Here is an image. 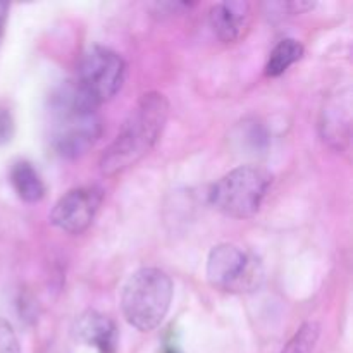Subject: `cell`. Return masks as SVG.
Here are the masks:
<instances>
[{"label": "cell", "instance_id": "obj_1", "mask_svg": "<svg viewBox=\"0 0 353 353\" xmlns=\"http://www.w3.org/2000/svg\"><path fill=\"white\" fill-rule=\"evenodd\" d=\"M169 109L171 105L165 95L159 92L143 93L100 157L102 174L116 176L140 162L162 137Z\"/></svg>", "mask_w": 353, "mask_h": 353}, {"label": "cell", "instance_id": "obj_2", "mask_svg": "<svg viewBox=\"0 0 353 353\" xmlns=\"http://www.w3.org/2000/svg\"><path fill=\"white\" fill-rule=\"evenodd\" d=\"M48 137L54 152L62 159L81 157L102 137L99 109L76 92L72 81L64 83L50 95Z\"/></svg>", "mask_w": 353, "mask_h": 353}, {"label": "cell", "instance_id": "obj_3", "mask_svg": "<svg viewBox=\"0 0 353 353\" xmlns=\"http://www.w3.org/2000/svg\"><path fill=\"white\" fill-rule=\"evenodd\" d=\"M174 286L171 278L157 268L134 271L124 283L121 309L130 326L148 333L161 326L171 309Z\"/></svg>", "mask_w": 353, "mask_h": 353}, {"label": "cell", "instance_id": "obj_4", "mask_svg": "<svg viewBox=\"0 0 353 353\" xmlns=\"http://www.w3.org/2000/svg\"><path fill=\"white\" fill-rule=\"evenodd\" d=\"M272 176L259 165H238L226 172L209 192V202L231 219H250L261 210Z\"/></svg>", "mask_w": 353, "mask_h": 353}, {"label": "cell", "instance_id": "obj_5", "mask_svg": "<svg viewBox=\"0 0 353 353\" xmlns=\"http://www.w3.org/2000/svg\"><path fill=\"white\" fill-rule=\"evenodd\" d=\"M126 72V62L117 52L107 47H92L83 54L72 85L90 105L99 109L121 92Z\"/></svg>", "mask_w": 353, "mask_h": 353}, {"label": "cell", "instance_id": "obj_6", "mask_svg": "<svg viewBox=\"0 0 353 353\" xmlns=\"http://www.w3.org/2000/svg\"><path fill=\"white\" fill-rule=\"evenodd\" d=\"M207 281L228 293H250L264 281L262 262L250 252L233 243H221L207 257Z\"/></svg>", "mask_w": 353, "mask_h": 353}, {"label": "cell", "instance_id": "obj_7", "mask_svg": "<svg viewBox=\"0 0 353 353\" xmlns=\"http://www.w3.org/2000/svg\"><path fill=\"white\" fill-rule=\"evenodd\" d=\"M103 202V190L99 186H79L69 190L52 207L48 221L68 234H81L88 230Z\"/></svg>", "mask_w": 353, "mask_h": 353}, {"label": "cell", "instance_id": "obj_8", "mask_svg": "<svg viewBox=\"0 0 353 353\" xmlns=\"http://www.w3.org/2000/svg\"><path fill=\"white\" fill-rule=\"evenodd\" d=\"M72 336L76 341L95 348L99 353L117 352V327L110 317L99 310H85L72 324Z\"/></svg>", "mask_w": 353, "mask_h": 353}, {"label": "cell", "instance_id": "obj_9", "mask_svg": "<svg viewBox=\"0 0 353 353\" xmlns=\"http://www.w3.org/2000/svg\"><path fill=\"white\" fill-rule=\"evenodd\" d=\"M209 23L214 34L224 43L240 40L250 24V3L219 2L210 7Z\"/></svg>", "mask_w": 353, "mask_h": 353}, {"label": "cell", "instance_id": "obj_10", "mask_svg": "<svg viewBox=\"0 0 353 353\" xmlns=\"http://www.w3.org/2000/svg\"><path fill=\"white\" fill-rule=\"evenodd\" d=\"M350 93H338L326 103L321 117V134L336 150H343L350 138Z\"/></svg>", "mask_w": 353, "mask_h": 353}, {"label": "cell", "instance_id": "obj_11", "mask_svg": "<svg viewBox=\"0 0 353 353\" xmlns=\"http://www.w3.org/2000/svg\"><path fill=\"white\" fill-rule=\"evenodd\" d=\"M9 181L16 195L26 203L40 202L47 193L43 179L33 168V164L28 161L14 162L9 172Z\"/></svg>", "mask_w": 353, "mask_h": 353}, {"label": "cell", "instance_id": "obj_12", "mask_svg": "<svg viewBox=\"0 0 353 353\" xmlns=\"http://www.w3.org/2000/svg\"><path fill=\"white\" fill-rule=\"evenodd\" d=\"M303 57V45L295 38H285L272 48L268 62H265V76L278 78L288 71L295 62Z\"/></svg>", "mask_w": 353, "mask_h": 353}, {"label": "cell", "instance_id": "obj_13", "mask_svg": "<svg viewBox=\"0 0 353 353\" xmlns=\"http://www.w3.org/2000/svg\"><path fill=\"white\" fill-rule=\"evenodd\" d=\"M321 336V326L314 321L303 323L295 331L288 343L285 345L281 353H314L316 352L317 341Z\"/></svg>", "mask_w": 353, "mask_h": 353}, {"label": "cell", "instance_id": "obj_14", "mask_svg": "<svg viewBox=\"0 0 353 353\" xmlns=\"http://www.w3.org/2000/svg\"><path fill=\"white\" fill-rule=\"evenodd\" d=\"M245 131H241L240 137L245 138V143L250 145L252 150H262L268 145V133L259 123H243Z\"/></svg>", "mask_w": 353, "mask_h": 353}, {"label": "cell", "instance_id": "obj_15", "mask_svg": "<svg viewBox=\"0 0 353 353\" xmlns=\"http://www.w3.org/2000/svg\"><path fill=\"white\" fill-rule=\"evenodd\" d=\"M0 353H21L16 331L3 317H0Z\"/></svg>", "mask_w": 353, "mask_h": 353}, {"label": "cell", "instance_id": "obj_16", "mask_svg": "<svg viewBox=\"0 0 353 353\" xmlns=\"http://www.w3.org/2000/svg\"><path fill=\"white\" fill-rule=\"evenodd\" d=\"M16 133V123H14L12 112L7 107L0 105V147L10 143Z\"/></svg>", "mask_w": 353, "mask_h": 353}, {"label": "cell", "instance_id": "obj_17", "mask_svg": "<svg viewBox=\"0 0 353 353\" xmlns=\"http://www.w3.org/2000/svg\"><path fill=\"white\" fill-rule=\"evenodd\" d=\"M9 10H10V6H9V3L0 2V45H2L3 34H6L7 19H9Z\"/></svg>", "mask_w": 353, "mask_h": 353}, {"label": "cell", "instance_id": "obj_18", "mask_svg": "<svg viewBox=\"0 0 353 353\" xmlns=\"http://www.w3.org/2000/svg\"><path fill=\"white\" fill-rule=\"evenodd\" d=\"M162 353H179L178 350H176V347H172V345H168V347L164 348V352Z\"/></svg>", "mask_w": 353, "mask_h": 353}]
</instances>
